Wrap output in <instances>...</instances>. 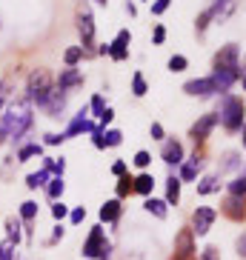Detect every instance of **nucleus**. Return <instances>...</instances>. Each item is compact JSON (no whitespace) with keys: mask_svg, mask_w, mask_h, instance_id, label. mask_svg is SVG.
<instances>
[{"mask_svg":"<svg viewBox=\"0 0 246 260\" xmlns=\"http://www.w3.org/2000/svg\"><path fill=\"white\" fill-rule=\"evenodd\" d=\"M26 92H29V100L35 103V106H46V100L49 94L54 92V86H52V77H49V72L38 69V72H32L29 75V83H26Z\"/></svg>","mask_w":246,"mask_h":260,"instance_id":"nucleus-1","label":"nucleus"},{"mask_svg":"<svg viewBox=\"0 0 246 260\" xmlns=\"http://www.w3.org/2000/svg\"><path fill=\"white\" fill-rule=\"evenodd\" d=\"M243 115H246L243 100L235 98V94H226V98H223V106H221V115H218L223 126L229 132H238L240 126H243Z\"/></svg>","mask_w":246,"mask_h":260,"instance_id":"nucleus-2","label":"nucleus"},{"mask_svg":"<svg viewBox=\"0 0 246 260\" xmlns=\"http://www.w3.org/2000/svg\"><path fill=\"white\" fill-rule=\"evenodd\" d=\"M109 252H112V246H109V240H106L103 226H92V232H89V237H86V243H83V257L109 260Z\"/></svg>","mask_w":246,"mask_h":260,"instance_id":"nucleus-3","label":"nucleus"},{"mask_svg":"<svg viewBox=\"0 0 246 260\" xmlns=\"http://www.w3.org/2000/svg\"><path fill=\"white\" fill-rule=\"evenodd\" d=\"M215 209H209V206H198L192 214V235L203 237L209 229H212V223H215Z\"/></svg>","mask_w":246,"mask_h":260,"instance_id":"nucleus-4","label":"nucleus"},{"mask_svg":"<svg viewBox=\"0 0 246 260\" xmlns=\"http://www.w3.org/2000/svg\"><path fill=\"white\" fill-rule=\"evenodd\" d=\"M192 229H180L175 237V260H189L195 252V240H192Z\"/></svg>","mask_w":246,"mask_h":260,"instance_id":"nucleus-5","label":"nucleus"},{"mask_svg":"<svg viewBox=\"0 0 246 260\" xmlns=\"http://www.w3.org/2000/svg\"><path fill=\"white\" fill-rule=\"evenodd\" d=\"M77 29H80V38H83V49L92 46L95 43V17L86 6L77 12Z\"/></svg>","mask_w":246,"mask_h":260,"instance_id":"nucleus-6","label":"nucleus"},{"mask_svg":"<svg viewBox=\"0 0 246 260\" xmlns=\"http://www.w3.org/2000/svg\"><path fill=\"white\" fill-rule=\"evenodd\" d=\"M215 69H226V72H238V46L229 43L215 54Z\"/></svg>","mask_w":246,"mask_h":260,"instance_id":"nucleus-7","label":"nucleus"},{"mask_svg":"<svg viewBox=\"0 0 246 260\" xmlns=\"http://www.w3.org/2000/svg\"><path fill=\"white\" fill-rule=\"evenodd\" d=\"M183 92L189 98H206V94H215V83H212V77H200V80H189L183 86Z\"/></svg>","mask_w":246,"mask_h":260,"instance_id":"nucleus-8","label":"nucleus"},{"mask_svg":"<svg viewBox=\"0 0 246 260\" xmlns=\"http://www.w3.org/2000/svg\"><path fill=\"white\" fill-rule=\"evenodd\" d=\"M129 40H132L129 29L117 31V38L109 43V54H112L115 60H126V54H129Z\"/></svg>","mask_w":246,"mask_h":260,"instance_id":"nucleus-9","label":"nucleus"},{"mask_svg":"<svg viewBox=\"0 0 246 260\" xmlns=\"http://www.w3.org/2000/svg\"><path fill=\"white\" fill-rule=\"evenodd\" d=\"M161 157H163V163H169V166H180V163H183V146L177 143V140H163Z\"/></svg>","mask_w":246,"mask_h":260,"instance_id":"nucleus-10","label":"nucleus"},{"mask_svg":"<svg viewBox=\"0 0 246 260\" xmlns=\"http://www.w3.org/2000/svg\"><path fill=\"white\" fill-rule=\"evenodd\" d=\"M86 115H89L86 109H80V112L75 115V120L69 123V129L63 132V135H66V140H69V138H75V135H80V132H95V129H98V126H95L92 120H86Z\"/></svg>","mask_w":246,"mask_h":260,"instance_id":"nucleus-11","label":"nucleus"},{"mask_svg":"<svg viewBox=\"0 0 246 260\" xmlns=\"http://www.w3.org/2000/svg\"><path fill=\"white\" fill-rule=\"evenodd\" d=\"M218 120H221L218 115H203V117H200V120L192 126V129H189V135H192L195 140H206V138H209V132L218 126Z\"/></svg>","mask_w":246,"mask_h":260,"instance_id":"nucleus-12","label":"nucleus"},{"mask_svg":"<svg viewBox=\"0 0 246 260\" xmlns=\"http://www.w3.org/2000/svg\"><path fill=\"white\" fill-rule=\"evenodd\" d=\"M223 214H226V217H232V220H243V217H246V203H243V198H238V194H229V198L223 200Z\"/></svg>","mask_w":246,"mask_h":260,"instance_id":"nucleus-13","label":"nucleus"},{"mask_svg":"<svg viewBox=\"0 0 246 260\" xmlns=\"http://www.w3.org/2000/svg\"><path fill=\"white\" fill-rule=\"evenodd\" d=\"M66 98H69V92H63V89H57V86H54V92L49 94V100H46V112L52 117H60V112L63 109H66Z\"/></svg>","mask_w":246,"mask_h":260,"instance_id":"nucleus-14","label":"nucleus"},{"mask_svg":"<svg viewBox=\"0 0 246 260\" xmlns=\"http://www.w3.org/2000/svg\"><path fill=\"white\" fill-rule=\"evenodd\" d=\"M75 86H83V75H80L77 69H63L60 75H57V89L69 92V89H75Z\"/></svg>","mask_w":246,"mask_h":260,"instance_id":"nucleus-15","label":"nucleus"},{"mask_svg":"<svg viewBox=\"0 0 246 260\" xmlns=\"http://www.w3.org/2000/svg\"><path fill=\"white\" fill-rule=\"evenodd\" d=\"M240 77V72H226V69H215L212 75V83H215V92H229V86Z\"/></svg>","mask_w":246,"mask_h":260,"instance_id":"nucleus-16","label":"nucleus"},{"mask_svg":"<svg viewBox=\"0 0 246 260\" xmlns=\"http://www.w3.org/2000/svg\"><path fill=\"white\" fill-rule=\"evenodd\" d=\"M117 217H120V200H106L100 206V223H115Z\"/></svg>","mask_w":246,"mask_h":260,"instance_id":"nucleus-17","label":"nucleus"},{"mask_svg":"<svg viewBox=\"0 0 246 260\" xmlns=\"http://www.w3.org/2000/svg\"><path fill=\"white\" fill-rule=\"evenodd\" d=\"M166 203H169V206H177V203H180V177H175V175L166 180Z\"/></svg>","mask_w":246,"mask_h":260,"instance_id":"nucleus-18","label":"nucleus"},{"mask_svg":"<svg viewBox=\"0 0 246 260\" xmlns=\"http://www.w3.org/2000/svg\"><path fill=\"white\" fill-rule=\"evenodd\" d=\"M152 189H155V177L152 175H138L135 177V191H138V194L152 198Z\"/></svg>","mask_w":246,"mask_h":260,"instance_id":"nucleus-19","label":"nucleus"},{"mask_svg":"<svg viewBox=\"0 0 246 260\" xmlns=\"http://www.w3.org/2000/svg\"><path fill=\"white\" fill-rule=\"evenodd\" d=\"M166 206H169V203H166V200H158V198H146V203H143V209H146L149 214H155V217H166Z\"/></svg>","mask_w":246,"mask_h":260,"instance_id":"nucleus-20","label":"nucleus"},{"mask_svg":"<svg viewBox=\"0 0 246 260\" xmlns=\"http://www.w3.org/2000/svg\"><path fill=\"white\" fill-rule=\"evenodd\" d=\"M43 154V146L40 143H26V146H20V152H17V163H26V160H32V157H40Z\"/></svg>","mask_w":246,"mask_h":260,"instance_id":"nucleus-21","label":"nucleus"},{"mask_svg":"<svg viewBox=\"0 0 246 260\" xmlns=\"http://www.w3.org/2000/svg\"><path fill=\"white\" fill-rule=\"evenodd\" d=\"M198 169H200V157L195 152V157L189 163H180V180H195L198 177Z\"/></svg>","mask_w":246,"mask_h":260,"instance_id":"nucleus-22","label":"nucleus"},{"mask_svg":"<svg viewBox=\"0 0 246 260\" xmlns=\"http://www.w3.org/2000/svg\"><path fill=\"white\" fill-rule=\"evenodd\" d=\"M63 189H66L63 177H52V180L46 183V194L52 198V203H54V200H60V198H63Z\"/></svg>","mask_w":246,"mask_h":260,"instance_id":"nucleus-23","label":"nucleus"},{"mask_svg":"<svg viewBox=\"0 0 246 260\" xmlns=\"http://www.w3.org/2000/svg\"><path fill=\"white\" fill-rule=\"evenodd\" d=\"M235 6V0H218L215 6L209 9V15H212V20H221V17L229 15V9Z\"/></svg>","mask_w":246,"mask_h":260,"instance_id":"nucleus-24","label":"nucleus"},{"mask_svg":"<svg viewBox=\"0 0 246 260\" xmlns=\"http://www.w3.org/2000/svg\"><path fill=\"white\" fill-rule=\"evenodd\" d=\"M46 180H52V172H49V169H40V172L26 177V186H29V189H38V186H43Z\"/></svg>","mask_w":246,"mask_h":260,"instance_id":"nucleus-25","label":"nucleus"},{"mask_svg":"<svg viewBox=\"0 0 246 260\" xmlns=\"http://www.w3.org/2000/svg\"><path fill=\"white\" fill-rule=\"evenodd\" d=\"M83 60V46H72V49H66V54H63V63L69 66V69H75L77 63Z\"/></svg>","mask_w":246,"mask_h":260,"instance_id":"nucleus-26","label":"nucleus"},{"mask_svg":"<svg viewBox=\"0 0 246 260\" xmlns=\"http://www.w3.org/2000/svg\"><path fill=\"white\" fill-rule=\"evenodd\" d=\"M35 217H38V203H35V200H26V203H20V220L32 223Z\"/></svg>","mask_w":246,"mask_h":260,"instance_id":"nucleus-27","label":"nucleus"},{"mask_svg":"<svg viewBox=\"0 0 246 260\" xmlns=\"http://www.w3.org/2000/svg\"><path fill=\"white\" fill-rule=\"evenodd\" d=\"M6 229H9V237H6V240H9L12 246H17V243H20V220L9 217V220H6Z\"/></svg>","mask_w":246,"mask_h":260,"instance_id":"nucleus-28","label":"nucleus"},{"mask_svg":"<svg viewBox=\"0 0 246 260\" xmlns=\"http://www.w3.org/2000/svg\"><path fill=\"white\" fill-rule=\"evenodd\" d=\"M132 191H135V177L123 175L120 180H117V200L126 198V194H132Z\"/></svg>","mask_w":246,"mask_h":260,"instance_id":"nucleus-29","label":"nucleus"},{"mask_svg":"<svg viewBox=\"0 0 246 260\" xmlns=\"http://www.w3.org/2000/svg\"><path fill=\"white\" fill-rule=\"evenodd\" d=\"M212 191H218V177L215 175H206L198 183V194H212Z\"/></svg>","mask_w":246,"mask_h":260,"instance_id":"nucleus-30","label":"nucleus"},{"mask_svg":"<svg viewBox=\"0 0 246 260\" xmlns=\"http://www.w3.org/2000/svg\"><path fill=\"white\" fill-rule=\"evenodd\" d=\"M146 92H149V89H146L143 75H140V72H135V77H132V94H135V98H143Z\"/></svg>","mask_w":246,"mask_h":260,"instance_id":"nucleus-31","label":"nucleus"},{"mask_svg":"<svg viewBox=\"0 0 246 260\" xmlns=\"http://www.w3.org/2000/svg\"><path fill=\"white\" fill-rule=\"evenodd\" d=\"M229 194H238V198H246V175L243 177H235L229 183Z\"/></svg>","mask_w":246,"mask_h":260,"instance_id":"nucleus-32","label":"nucleus"},{"mask_svg":"<svg viewBox=\"0 0 246 260\" xmlns=\"http://www.w3.org/2000/svg\"><path fill=\"white\" fill-rule=\"evenodd\" d=\"M103 138H106V146H109V149L123 143V135H120L117 129H103Z\"/></svg>","mask_w":246,"mask_h":260,"instance_id":"nucleus-33","label":"nucleus"},{"mask_svg":"<svg viewBox=\"0 0 246 260\" xmlns=\"http://www.w3.org/2000/svg\"><path fill=\"white\" fill-rule=\"evenodd\" d=\"M66 214H69V206H66L63 200H54V203H52V217H54L57 223H60L63 217H66Z\"/></svg>","mask_w":246,"mask_h":260,"instance_id":"nucleus-34","label":"nucleus"},{"mask_svg":"<svg viewBox=\"0 0 246 260\" xmlns=\"http://www.w3.org/2000/svg\"><path fill=\"white\" fill-rule=\"evenodd\" d=\"M186 66H189V60H186L183 54H172L169 57V72H183Z\"/></svg>","mask_w":246,"mask_h":260,"instance_id":"nucleus-35","label":"nucleus"},{"mask_svg":"<svg viewBox=\"0 0 246 260\" xmlns=\"http://www.w3.org/2000/svg\"><path fill=\"white\" fill-rule=\"evenodd\" d=\"M0 260H15V246L9 243V240L0 243Z\"/></svg>","mask_w":246,"mask_h":260,"instance_id":"nucleus-36","label":"nucleus"},{"mask_svg":"<svg viewBox=\"0 0 246 260\" xmlns=\"http://www.w3.org/2000/svg\"><path fill=\"white\" fill-rule=\"evenodd\" d=\"M89 109H92V112H95V115H103V112H106V103H103V98H100V94H95V98H92V103H89Z\"/></svg>","mask_w":246,"mask_h":260,"instance_id":"nucleus-37","label":"nucleus"},{"mask_svg":"<svg viewBox=\"0 0 246 260\" xmlns=\"http://www.w3.org/2000/svg\"><path fill=\"white\" fill-rule=\"evenodd\" d=\"M132 163H135V166H138V169H146L149 163H152V154H149V152H138V154H135V160H132Z\"/></svg>","mask_w":246,"mask_h":260,"instance_id":"nucleus-38","label":"nucleus"},{"mask_svg":"<svg viewBox=\"0 0 246 260\" xmlns=\"http://www.w3.org/2000/svg\"><path fill=\"white\" fill-rule=\"evenodd\" d=\"M69 220H72V223H83V220H86V209H83V206L72 209V212H69Z\"/></svg>","mask_w":246,"mask_h":260,"instance_id":"nucleus-39","label":"nucleus"},{"mask_svg":"<svg viewBox=\"0 0 246 260\" xmlns=\"http://www.w3.org/2000/svg\"><path fill=\"white\" fill-rule=\"evenodd\" d=\"M112 120H115V112H112V109L106 106V112L100 115V126H98V129L103 132V129H106V126H109V123H112Z\"/></svg>","mask_w":246,"mask_h":260,"instance_id":"nucleus-40","label":"nucleus"},{"mask_svg":"<svg viewBox=\"0 0 246 260\" xmlns=\"http://www.w3.org/2000/svg\"><path fill=\"white\" fill-rule=\"evenodd\" d=\"M92 143H95V149H106V138H103V132L100 129L92 132Z\"/></svg>","mask_w":246,"mask_h":260,"instance_id":"nucleus-41","label":"nucleus"},{"mask_svg":"<svg viewBox=\"0 0 246 260\" xmlns=\"http://www.w3.org/2000/svg\"><path fill=\"white\" fill-rule=\"evenodd\" d=\"M169 3H172V0H155V3H152V15H163V12L169 9Z\"/></svg>","mask_w":246,"mask_h":260,"instance_id":"nucleus-42","label":"nucleus"},{"mask_svg":"<svg viewBox=\"0 0 246 260\" xmlns=\"http://www.w3.org/2000/svg\"><path fill=\"white\" fill-rule=\"evenodd\" d=\"M200 260H221V252H218L215 246H209V249H203V254H200Z\"/></svg>","mask_w":246,"mask_h":260,"instance_id":"nucleus-43","label":"nucleus"},{"mask_svg":"<svg viewBox=\"0 0 246 260\" xmlns=\"http://www.w3.org/2000/svg\"><path fill=\"white\" fill-rule=\"evenodd\" d=\"M63 140H66V135H54V132H52V135H46V146H60Z\"/></svg>","mask_w":246,"mask_h":260,"instance_id":"nucleus-44","label":"nucleus"},{"mask_svg":"<svg viewBox=\"0 0 246 260\" xmlns=\"http://www.w3.org/2000/svg\"><path fill=\"white\" fill-rule=\"evenodd\" d=\"M112 175H117V177H123V175H126V160L112 163Z\"/></svg>","mask_w":246,"mask_h":260,"instance_id":"nucleus-45","label":"nucleus"},{"mask_svg":"<svg viewBox=\"0 0 246 260\" xmlns=\"http://www.w3.org/2000/svg\"><path fill=\"white\" fill-rule=\"evenodd\" d=\"M209 20H212V15H209V12H203V15L198 17V23H195V26H198V31H203V29H206V26H209Z\"/></svg>","mask_w":246,"mask_h":260,"instance_id":"nucleus-46","label":"nucleus"},{"mask_svg":"<svg viewBox=\"0 0 246 260\" xmlns=\"http://www.w3.org/2000/svg\"><path fill=\"white\" fill-rule=\"evenodd\" d=\"M152 40H155V43H163V40H166V29H163V26H155Z\"/></svg>","mask_w":246,"mask_h":260,"instance_id":"nucleus-47","label":"nucleus"},{"mask_svg":"<svg viewBox=\"0 0 246 260\" xmlns=\"http://www.w3.org/2000/svg\"><path fill=\"white\" fill-rule=\"evenodd\" d=\"M149 135H152L155 140H163V126H161V123H152V129H149Z\"/></svg>","mask_w":246,"mask_h":260,"instance_id":"nucleus-48","label":"nucleus"},{"mask_svg":"<svg viewBox=\"0 0 246 260\" xmlns=\"http://www.w3.org/2000/svg\"><path fill=\"white\" fill-rule=\"evenodd\" d=\"M235 166H238V154L229 152V154H226V163H223V169H235Z\"/></svg>","mask_w":246,"mask_h":260,"instance_id":"nucleus-49","label":"nucleus"},{"mask_svg":"<svg viewBox=\"0 0 246 260\" xmlns=\"http://www.w3.org/2000/svg\"><path fill=\"white\" fill-rule=\"evenodd\" d=\"M63 235H66V229H63L60 223H57V226H54V232H52V240H60Z\"/></svg>","mask_w":246,"mask_h":260,"instance_id":"nucleus-50","label":"nucleus"},{"mask_svg":"<svg viewBox=\"0 0 246 260\" xmlns=\"http://www.w3.org/2000/svg\"><path fill=\"white\" fill-rule=\"evenodd\" d=\"M238 254H240V257L246 254V235H243V237H238Z\"/></svg>","mask_w":246,"mask_h":260,"instance_id":"nucleus-51","label":"nucleus"},{"mask_svg":"<svg viewBox=\"0 0 246 260\" xmlns=\"http://www.w3.org/2000/svg\"><path fill=\"white\" fill-rule=\"evenodd\" d=\"M6 86H3V80H0V109H3V98H6V92H3Z\"/></svg>","mask_w":246,"mask_h":260,"instance_id":"nucleus-52","label":"nucleus"},{"mask_svg":"<svg viewBox=\"0 0 246 260\" xmlns=\"http://www.w3.org/2000/svg\"><path fill=\"white\" fill-rule=\"evenodd\" d=\"M95 3H103V6H106V3H109V0H95Z\"/></svg>","mask_w":246,"mask_h":260,"instance_id":"nucleus-53","label":"nucleus"},{"mask_svg":"<svg viewBox=\"0 0 246 260\" xmlns=\"http://www.w3.org/2000/svg\"><path fill=\"white\" fill-rule=\"evenodd\" d=\"M243 146H246V126H243Z\"/></svg>","mask_w":246,"mask_h":260,"instance_id":"nucleus-54","label":"nucleus"},{"mask_svg":"<svg viewBox=\"0 0 246 260\" xmlns=\"http://www.w3.org/2000/svg\"><path fill=\"white\" fill-rule=\"evenodd\" d=\"M240 77H243V89H246V75H240Z\"/></svg>","mask_w":246,"mask_h":260,"instance_id":"nucleus-55","label":"nucleus"}]
</instances>
